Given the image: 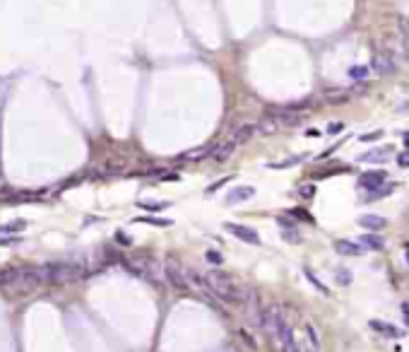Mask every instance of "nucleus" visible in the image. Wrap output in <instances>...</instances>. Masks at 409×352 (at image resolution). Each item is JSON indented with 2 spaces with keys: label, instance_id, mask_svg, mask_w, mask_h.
Here are the masks:
<instances>
[{
  "label": "nucleus",
  "instance_id": "8",
  "mask_svg": "<svg viewBox=\"0 0 409 352\" xmlns=\"http://www.w3.org/2000/svg\"><path fill=\"white\" fill-rule=\"evenodd\" d=\"M227 232H231L234 237H238L241 241H246V244H260L258 232H255V229H251V227H243V224L229 222L227 224Z\"/></svg>",
  "mask_w": 409,
  "mask_h": 352
},
{
  "label": "nucleus",
  "instance_id": "14",
  "mask_svg": "<svg viewBox=\"0 0 409 352\" xmlns=\"http://www.w3.org/2000/svg\"><path fill=\"white\" fill-rule=\"evenodd\" d=\"M335 248H337V253H342V256H361L363 253V248L359 246V244L346 241V239H337L335 241Z\"/></svg>",
  "mask_w": 409,
  "mask_h": 352
},
{
  "label": "nucleus",
  "instance_id": "24",
  "mask_svg": "<svg viewBox=\"0 0 409 352\" xmlns=\"http://www.w3.org/2000/svg\"><path fill=\"white\" fill-rule=\"evenodd\" d=\"M207 261H210V263H217V265H219L224 258H221V253H217V251H207Z\"/></svg>",
  "mask_w": 409,
  "mask_h": 352
},
{
  "label": "nucleus",
  "instance_id": "20",
  "mask_svg": "<svg viewBox=\"0 0 409 352\" xmlns=\"http://www.w3.org/2000/svg\"><path fill=\"white\" fill-rule=\"evenodd\" d=\"M400 51H402V56L409 61V32L402 34V39H400Z\"/></svg>",
  "mask_w": 409,
  "mask_h": 352
},
{
  "label": "nucleus",
  "instance_id": "26",
  "mask_svg": "<svg viewBox=\"0 0 409 352\" xmlns=\"http://www.w3.org/2000/svg\"><path fill=\"white\" fill-rule=\"evenodd\" d=\"M397 164H400V167H409V152H402L400 157H397Z\"/></svg>",
  "mask_w": 409,
  "mask_h": 352
},
{
  "label": "nucleus",
  "instance_id": "1",
  "mask_svg": "<svg viewBox=\"0 0 409 352\" xmlns=\"http://www.w3.org/2000/svg\"><path fill=\"white\" fill-rule=\"evenodd\" d=\"M205 292H212L217 299L221 302H236L241 304V295H243V287H236L234 280H229L224 272L219 270H210L205 275Z\"/></svg>",
  "mask_w": 409,
  "mask_h": 352
},
{
  "label": "nucleus",
  "instance_id": "30",
  "mask_svg": "<svg viewBox=\"0 0 409 352\" xmlns=\"http://www.w3.org/2000/svg\"><path fill=\"white\" fill-rule=\"evenodd\" d=\"M344 128V126H342V123H332L330 126V133H339V130Z\"/></svg>",
  "mask_w": 409,
  "mask_h": 352
},
{
  "label": "nucleus",
  "instance_id": "13",
  "mask_svg": "<svg viewBox=\"0 0 409 352\" xmlns=\"http://www.w3.org/2000/svg\"><path fill=\"white\" fill-rule=\"evenodd\" d=\"M212 152V160H217V162H227L231 154L236 152V145L231 143V140H227V143H219L214 150H210Z\"/></svg>",
  "mask_w": 409,
  "mask_h": 352
},
{
  "label": "nucleus",
  "instance_id": "3",
  "mask_svg": "<svg viewBox=\"0 0 409 352\" xmlns=\"http://www.w3.org/2000/svg\"><path fill=\"white\" fill-rule=\"evenodd\" d=\"M41 282H70L82 278V268L72 263H46L36 268Z\"/></svg>",
  "mask_w": 409,
  "mask_h": 352
},
{
  "label": "nucleus",
  "instance_id": "22",
  "mask_svg": "<svg viewBox=\"0 0 409 352\" xmlns=\"http://www.w3.org/2000/svg\"><path fill=\"white\" fill-rule=\"evenodd\" d=\"M24 222H12V224H3L0 227V234H8V232H15V229H22Z\"/></svg>",
  "mask_w": 409,
  "mask_h": 352
},
{
  "label": "nucleus",
  "instance_id": "10",
  "mask_svg": "<svg viewBox=\"0 0 409 352\" xmlns=\"http://www.w3.org/2000/svg\"><path fill=\"white\" fill-rule=\"evenodd\" d=\"M253 195H255V188H253V186H238V188H234V191L229 193L227 203L229 205H236V203H243V200L253 198Z\"/></svg>",
  "mask_w": 409,
  "mask_h": 352
},
{
  "label": "nucleus",
  "instance_id": "12",
  "mask_svg": "<svg viewBox=\"0 0 409 352\" xmlns=\"http://www.w3.org/2000/svg\"><path fill=\"white\" fill-rule=\"evenodd\" d=\"M277 128H279V123H277L272 116H262V119L255 121V130H258V135H275Z\"/></svg>",
  "mask_w": 409,
  "mask_h": 352
},
{
  "label": "nucleus",
  "instance_id": "11",
  "mask_svg": "<svg viewBox=\"0 0 409 352\" xmlns=\"http://www.w3.org/2000/svg\"><path fill=\"white\" fill-rule=\"evenodd\" d=\"M387 179L385 171H369V174L361 176V186L363 188H369V191H378V186L383 184Z\"/></svg>",
  "mask_w": 409,
  "mask_h": 352
},
{
  "label": "nucleus",
  "instance_id": "31",
  "mask_svg": "<svg viewBox=\"0 0 409 352\" xmlns=\"http://www.w3.org/2000/svg\"><path fill=\"white\" fill-rule=\"evenodd\" d=\"M404 145L409 147V133H404Z\"/></svg>",
  "mask_w": 409,
  "mask_h": 352
},
{
  "label": "nucleus",
  "instance_id": "32",
  "mask_svg": "<svg viewBox=\"0 0 409 352\" xmlns=\"http://www.w3.org/2000/svg\"><path fill=\"white\" fill-rule=\"evenodd\" d=\"M407 263H409V248H407Z\"/></svg>",
  "mask_w": 409,
  "mask_h": 352
},
{
  "label": "nucleus",
  "instance_id": "18",
  "mask_svg": "<svg viewBox=\"0 0 409 352\" xmlns=\"http://www.w3.org/2000/svg\"><path fill=\"white\" fill-rule=\"evenodd\" d=\"M371 328L380 330V333H385V336H400V330H395V326H390V323H380V321H371Z\"/></svg>",
  "mask_w": 409,
  "mask_h": 352
},
{
  "label": "nucleus",
  "instance_id": "16",
  "mask_svg": "<svg viewBox=\"0 0 409 352\" xmlns=\"http://www.w3.org/2000/svg\"><path fill=\"white\" fill-rule=\"evenodd\" d=\"M183 275H186V282H188V287H197L205 292V275H200L197 270L193 268H183Z\"/></svg>",
  "mask_w": 409,
  "mask_h": 352
},
{
  "label": "nucleus",
  "instance_id": "7",
  "mask_svg": "<svg viewBox=\"0 0 409 352\" xmlns=\"http://www.w3.org/2000/svg\"><path fill=\"white\" fill-rule=\"evenodd\" d=\"M255 135H258V130H255V123H241V126H236V128H234V133H231V143L238 147V145L251 143Z\"/></svg>",
  "mask_w": 409,
  "mask_h": 352
},
{
  "label": "nucleus",
  "instance_id": "21",
  "mask_svg": "<svg viewBox=\"0 0 409 352\" xmlns=\"http://www.w3.org/2000/svg\"><path fill=\"white\" fill-rule=\"evenodd\" d=\"M385 152H387V150H378V152H369V154H363V157H361V162H380Z\"/></svg>",
  "mask_w": 409,
  "mask_h": 352
},
{
  "label": "nucleus",
  "instance_id": "4",
  "mask_svg": "<svg viewBox=\"0 0 409 352\" xmlns=\"http://www.w3.org/2000/svg\"><path fill=\"white\" fill-rule=\"evenodd\" d=\"M268 116H272L277 123H284V126H296L303 119V113L299 109H294V106H270Z\"/></svg>",
  "mask_w": 409,
  "mask_h": 352
},
{
  "label": "nucleus",
  "instance_id": "6",
  "mask_svg": "<svg viewBox=\"0 0 409 352\" xmlns=\"http://www.w3.org/2000/svg\"><path fill=\"white\" fill-rule=\"evenodd\" d=\"M164 275H166V280L171 282L176 289H188L186 275H183V270L178 268V263H176V261H171V258L164 263Z\"/></svg>",
  "mask_w": 409,
  "mask_h": 352
},
{
  "label": "nucleus",
  "instance_id": "2",
  "mask_svg": "<svg viewBox=\"0 0 409 352\" xmlns=\"http://www.w3.org/2000/svg\"><path fill=\"white\" fill-rule=\"evenodd\" d=\"M41 285V278L39 272H36V268L34 270H5L0 272V287L3 289H10V292H22V295H27V292H34V289Z\"/></svg>",
  "mask_w": 409,
  "mask_h": 352
},
{
  "label": "nucleus",
  "instance_id": "23",
  "mask_svg": "<svg viewBox=\"0 0 409 352\" xmlns=\"http://www.w3.org/2000/svg\"><path fill=\"white\" fill-rule=\"evenodd\" d=\"M306 333H308V338H311V343H313V347H318V345H320V340H318V336H315V328L311 326V323L306 326Z\"/></svg>",
  "mask_w": 409,
  "mask_h": 352
},
{
  "label": "nucleus",
  "instance_id": "25",
  "mask_svg": "<svg viewBox=\"0 0 409 352\" xmlns=\"http://www.w3.org/2000/svg\"><path fill=\"white\" fill-rule=\"evenodd\" d=\"M313 193H315L313 186H301V195L303 198H313Z\"/></svg>",
  "mask_w": 409,
  "mask_h": 352
},
{
  "label": "nucleus",
  "instance_id": "17",
  "mask_svg": "<svg viewBox=\"0 0 409 352\" xmlns=\"http://www.w3.org/2000/svg\"><path fill=\"white\" fill-rule=\"evenodd\" d=\"M361 241L366 244L369 248H373V251H380V248L385 246V241L380 239V237H376V234H363Z\"/></svg>",
  "mask_w": 409,
  "mask_h": 352
},
{
  "label": "nucleus",
  "instance_id": "28",
  "mask_svg": "<svg viewBox=\"0 0 409 352\" xmlns=\"http://www.w3.org/2000/svg\"><path fill=\"white\" fill-rule=\"evenodd\" d=\"M142 222H150V224H169V220H154V217H140Z\"/></svg>",
  "mask_w": 409,
  "mask_h": 352
},
{
  "label": "nucleus",
  "instance_id": "29",
  "mask_svg": "<svg viewBox=\"0 0 409 352\" xmlns=\"http://www.w3.org/2000/svg\"><path fill=\"white\" fill-rule=\"evenodd\" d=\"M380 135H383V133L378 130V133H371V135H363L361 140H363V143H371V140H378V138H380Z\"/></svg>",
  "mask_w": 409,
  "mask_h": 352
},
{
  "label": "nucleus",
  "instance_id": "27",
  "mask_svg": "<svg viewBox=\"0 0 409 352\" xmlns=\"http://www.w3.org/2000/svg\"><path fill=\"white\" fill-rule=\"evenodd\" d=\"M337 282H342V285H349V282H352L349 272H337Z\"/></svg>",
  "mask_w": 409,
  "mask_h": 352
},
{
  "label": "nucleus",
  "instance_id": "5",
  "mask_svg": "<svg viewBox=\"0 0 409 352\" xmlns=\"http://www.w3.org/2000/svg\"><path fill=\"white\" fill-rule=\"evenodd\" d=\"M371 68H373L378 75L385 77V75H393L397 65H395V58L390 56V53H385V51H376L373 58H371Z\"/></svg>",
  "mask_w": 409,
  "mask_h": 352
},
{
  "label": "nucleus",
  "instance_id": "9",
  "mask_svg": "<svg viewBox=\"0 0 409 352\" xmlns=\"http://www.w3.org/2000/svg\"><path fill=\"white\" fill-rule=\"evenodd\" d=\"M323 99L328 104H349L352 102V92L349 89H325L323 92Z\"/></svg>",
  "mask_w": 409,
  "mask_h": 352
},
{
  "label": "nucleus",
  "instance_id": "19",
  "mask_svg": "<svg viewBox=\"0 0 409 352\" xmlns=\"http://www.w3.org/2000/svg\"><path fill=\"white\" fill-rule=\"evenodd\" d=\"M205 154H210V147H200V150H193V152H186V154H181V160H183V162L200 160V157H205Z\"/></svg>",
  "mask_w": 409,
  "mask_h": 352
},
{
  "label": "nucleus",
  "instance_id": "15",
  "mask_svg": "<svg viewBox=\"0 0 409 352\" xmlns=\"http://www.w3.org/2000/svg\"><path fill=\"white\" fill-rule=\"evenodd\" d=\"M359 224L366 227V229L378 232V229H383L387 222H385V217H380V215H363V217H359Z\"/></svg>",
  "mask_w": 409,
  "mask_h": 352
}]
</instances>
